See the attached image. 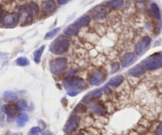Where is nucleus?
I'll use <instances>...</instances> for the list:
<instances>
[{"instance_id": "1", "label": "nucleus", "mask_w": 162, "mask_h": 135, "mask_svg": "<svg viewBox=\"0 0 162 135\" xmlns=\"http://www.w3.org/2000/svg\"><path fill=\"white\" fill-rule=\"evenodd\" d=\"M70 46V40L67 37L60 36L52 42L50 46V51L56 55H63L67 52Z\"/></svg>"}, {"instance_id": "2", "label": "nucleus", "mask_w": 162, "mask_h": 135, "mask_svg": "<svg viewBox=\"0 0 162 135\" xmlns=\"http://www.w3.org/2000/svg\"><path fill=\"white\" fill-rule=\"evenodd\" d=\"M63 87L67 90L68 92L70 91H76L79 92L80 90L85 89L87 88L86 82L83 79L80 78H69L64 80L63 82Z\"/></svg>"}, {"instance_id": "3", "label": "nucleus", "mask_w": 162, "mask_h": 135, "mask_svg": "<svg viewBox=\"0 0 162 135\" xmlns=\"http://www.w3.org/2000/svg\"><path fill=\"white\" fill-rule=\"evenodd\" d=\"M142 66L146 70H153L162 66V55L161 54H153L146 59L142 60Z\"/></svg>"}, {"instance_id": "4", "label": "nucleus", "mask_w": 162, "mask_h": 135, "mask_svg": "<svg viewBox=\"0 0 162 135\" xmlns=\"http://www.w3.org/2000/svg\"><path fill=\"white\" fill-rule=\"evenodd\" d=\"M68 66L67 59L65 57H59L50 62V70L52 74L56 76L62 74Z\"/></svg>"}, {"instance_id": "5", "label": "nucleus", "mask_w": 162, "mask_h": 135, "mask_svg": "<svg viewBox=\"0 0 162 135\" xmlns=\"http://www.w3.org/2000/svg\"><path fill=\"white\" fill-rule=\"evenodd\" d=\"M20 16H21V14L19 12L7 14L2 16V19L0 20V22H1L2 26H3L5 28H14L19 22Z\"/></svg>"}, {"instance_id": "6", "label": "nucleus", "mask_w": 162, "mask_h": 135, "mask_svg": "<svg viewBox=\"0 0 162 135\" xmlns=\"http://www.w3.org/2000/svg\"><path fill=\"white\" fill-rule=\"evenodd\" d=\"M81 118L80 116L78 115H73L70 117V119H68L67 123H66L64 127V130L66 133H72L78 127H79V123H80Z\"/></svg>"}, {"instance_id": "7", "label": "nucleus", "mask_w": 162, "mask_h": 135, "mask_svg": "<svg viewBox=\"0 0 162 135\" xmlns=\"http://www.w3.org/2000/svg\"><path fill=\"white\" fill-rule=\"evenodd\" d=\"M152 41V39L150 37H145L142 40H140L136 46V54L137 56H142L145 52L148 49L150 43Z\"/></svg>"}, {"instance_id": "8", "label": "nucleus", "mask_w": 162, "mask_h": 135, "mask_svg": "<svg viewBox=\"0 0 162 135\" xmlns=\"http://www.w3.org/2000/svg\"><path fill=\"white\" fill-rule=\"evenodd\" d=\"M106 78V74L102 71H96L91 74L89 78V83L92 85H100L103 83Z\"/></svg>"}, {"instance_id": "9", "label": "nucleus", "mask_w": 162, "mask_h": 135, "mask_svg": "<svg viewBox=\"0 0 162 135\" xmlns=\"http://www.w3.org/2000/svg\"><path fill=\"white\" fill-rule=\"evenodd\" d=\"M1 110H2V112H4L7 115L9 121H11V120H13L15 118V116L17 115V113L18 111L16 105H14V104H6V105H3L2 108H1Z\"/></svg>"}, {"instance_id": "10", "label": "nucleus", "mask_w": 162, "mask_h": 135, "mask_svg": "<svg viewBox=\"0 0 162 135\" xmlns=\"http://www.w3.org/2000/svg\"><path fill=\"white\" fill-rule=\"evenodd\" d=\"M42 11L46 15H51L56 11V4L54 0H46L41 4Z\"/></svg>"}, {"instance_id": "11", "label": "nucleus", "mask_w": 162, "mask_h": 135, "mask_svg": "<svg viewBox=\"0 0 162 135\" xmlns=\"http://www.w3.org/2000/svg\"><path fill=\"white\" fill-rule=\"evenodd\" d=\"M108 13V8L103 7V6H97L96 7H94V8L91 11V14H92V17L97 20H100L104 18V17L107 15Z\"/></svg>"}, {"instance_id": "12", "label": "nucleus", "mask_w": 162, "mask_h": 135, "mask_svg": "<svg viewBox=\"0 0 162 135\" xmlns=\"http://www.w3.org/2000/svg\"><path fill=\"white\" fill-rule=\"evenodd\" d=\"M136 61V56L134 52H129V53L125 54L122 58H121V65L123 67H128L131 65H132Z\"/></svg>"}, {"instance_id": "13", "label": "nucleus", "mask_w": 162, "mask_h": 135, "mask_svg": "<svg viewBox=\"0 0 162 135\" xmlns=\"http://www.w3.org/2000/svg\"><path fill=\"white\" fill-rule=\"evenodd\" d=\"M89 109L91 110L92 113L96 115H105L106 114V110L105 107L102 104H100L99 102H91L89 103Z\"/></svg>"}, {"instance_id": "14", "label": "nucleus", "mask_w": 162, "mask_h": 135, "mask_svg": "<svg viewBox=\"0 0 162 135\" xmlns=\"http://www.w3.org/2000/svg\"><path fill=\"white\" fill-rule=\"evenodd\" d=\"M103 93V90L102 89H96L93 90V91H91L89 92V93L86 94L85 97H83L82 99V102L83 103H88L89 101H91L92 100L95 98H97V97H100Z\"/></svg>"}, {"instance_id": "15", "label": "nucleus", "mask_w": 162, "mask_h": 135, "mask_svg": "<svg viewBox=\"0 0 162 135\" xmlns=\"http://www.w3.org/2000/svg\"><path fill=\"white\" fill-rule=\"evenodd\" d=\"M145 69L142 65H137L129 70V74L133 77H140L144 74Z\"/></svg>"}, {"instance_id": "16", "label": "nucleus", "mask_w": 162, "mask_h": 135, "mask_svg": "<svg viewBox=\"0 0 162 135\" xmlns=\"http://www.w3.org/2000/svg\"><path fill=\"white\" fill-rule=\"evenodd\" d=\"M124 5V0H110L107 2L106 7L110 9L122 8Z\"/></svg>"}, {"instance_id": "17", "label": "nucleus", "mask_w": 162, "mask_h": 135, "mask_svg": "<svg viewBox=\"0 0 162 135\" xmlns=\"http://www.w3.org/2000/svg\"><path fill=\"white\" fill-rule=\"evenodd\" d=\"M91 21V18L89 15H84L82 17H81L80 18L74 21V25L79 26V27H84V26H86L89 24Z\"/></svg>"}, {"instance_id": "18", "label": "nucleus", "mask_w": 162, "mask_h": 135, "mask_svg": "<svg viewBox=\"0 0 162 135\" xmlns=\"http://www.w3.org/2000/svg\"><path fill=\"white\" fill-rule=\"evenodd\" d=\"M124 78L122 75H119V76H116L115 78H112V79H110L108 82V83H107V85L111 87H117L124 82Z\"/></svg>"}, {"instance_id": "19", "label": "nucleus", "mask_w": 162, "mask_h": 135, "mask_svg": "<svg viewBox=\"0 0 162 135\" xmlns=\"http://www.w3.org/2000/svg\"><path fill=\"white\" fill-rule=\"evenodd\" d=\"M79 26L74 25L68 26L67 28L65 29L63 33H64V34L66 35V36H69V37H70V36H74V35L77 34V33H79Z\"/></svg>"}, {"instance_id": "20", "label": "nucleus", "mask_w": 162, "mask_h": 135, "mask_svg": "<svg viewBox=\"0 0 162 135\" xmlns=\"http://www.w3.org/2000/svg\"><path fill=\"white\" fill-rule=\"evenodd\" d=\"M18 100V95L11 91H7L3 95V101L5 102H13Z\"/></svg>"}, {"instance_id": "21", "label": "nucleus", "mask_w": 162, "mask_h": 135, "mask_svg": "<svg viewBox=\"0 0 162 135\" xmlns=\"http://www.w3.org/2000/svg\"><path fill=\"white\" fill-rule=\"evenodd\" d=\"M29 115L25 113H22V114L19 115L17 118V124L18 127H24L25 125L26 124L27 122L29 121Z\"/></svg>"}, {"instance_id": "22", "label": "nucleus", "mask_w": 162, "mask_h": 135, "mask_svg": "<svg viewBox=\"0 0 162 135\" xmlns=\"http://www.w3.org/2000/svg\"><path fill=\"white\" fill-rule=\"evenodd\" d=\"M150 12L151 14L154 17H156L157 19H160V9H159L158 6L156 3H152L150 5Z\"/></svg>"}, {"instance_id": "23", "label": "nucleus", "mask_w": 162, "mask_h": 135, "mask_svg": "<svg viewBox=\"0 0 162 135\" xmlns=\"http://www.w3.org/2000/svg\"><path fill=\"white\" fill-rule=\"evenodd\" d=\"M44 48H45V46L43 45L40 48H38L37 50H36L34 52V62L36 63H40V59H41V56L43 52H44Z\"/></svg>"}, {"instance_id": "24", "label": "nucleus", "mask_w": 162, "mask_h": 135, "mask_svg": "<svg viewBox=\"0 0 162 135\" xmlns=\"http://www.w3.org/2000/svg\"><path fill=\"white\" fill-rule=\"evenodd\" d=\"M16 107L18 108V111H22L25 109H26V107H28V103L25 100H19L16 103Z\"/></svg>"}, {"instance_id": "25", "label": "nucleus", "mask_w": 162, "mask_h": 135, "mask_svg": "<svg viewBox=\"0 0 162 135\" xmlns=\"http://www.w3.org/2000/svg\"><path fill=\"white\" fill-rule=\"evenodd\" d=\"M16 63L20 66H26L29 65V61L25 57H19L16 60Z\"/></svg>"}, {"instance_id": "26", "label": "nucleus", "mask_w": 162, "mask_h": 135, "mask_svg": "<svg viewBox=\"0 0 162 135\" xmlns=\"http://www.w3.org/2000/svg\"><path fill=\"white\" fill-rule=\"evenodd\" d=\"M59 31H60V29L59 28H56V29H52V30H51L50 32H48V33H46L45 37H44V39H45V40H50V39L53 38L55 36L57 35V33H59Z\"/></svg>"}, {"instance_id": "27", "label": "nucleus", "mask_w": 162, "mask_h": 135, "mask_svg": "<svg viewBox=\"0 0 162 135\" xmlns=\"http://www.w3.org/2000/svg\"><path fill=\"white\" fill-rule=\"evenodd\" d=\"M86 111V107L83 104H79L76 106V107L74 108V112H79V113H83Z\"/></svg>"}, {"instance_id": "28", "label": "nucleus", "mask_w": 162, "mask_h": 135, "mask_svg": "<svg viewBox=\"0 0 162 135\" xmlns=\"http://www.w3.org/2000/svg\"><path fill=\"white\" fill-rule=\"evenodd\" d=\"M41 133V129L38 127H33L31 130L29 131L28 135H39Z\"/></svg>"}, {"instance_id": "29", "label": "nucleus", "mask_w": 162, "mask_h": 135, "mask_svg": "<svg viewBox=\"0 0 162 135\" xmlns=\"http://www.w3.org/2000/svg\"><path fill=\"white\" fill-rule=\"evenodd\" d=\"M119 68H120V65H119V63H118V62H115V63H113V64L112 65V73H115V72H117V71L119 70Z\"/></svg>"}, {"instance_id": "30", "label": "nucleus", "mask_w": 162, "mask_h": 135, "mask_svg": "<svg viewBox=\"0 0 162 135\" xmlns=\"http://www.w3.org/2000/svg\"><path fill=\"white\" fill-rule=\"evenodd\" d=\"M156 133H157V135H162V123L157 127Z\"/></svg>"}, {"instance_id": "31", "label": "nucleus", "mask_w": 162, "mask_h": 135, "mask_svg": "<svg viewBox=\"0 0 162 135\" xmlns=\"http://www.w3.org/2000/svg\"><path fill=\"white\" fill-rule=\"evenodd\" d=\"M70 0H57V2L59 5H64V4L67 3Z\"/></svg>"}, {"instance_id": "32", "label": "nucleus", "mask_w": 162, "mask_h": 135, "mask_svg": "<svg viewBox=\"0 0 162 135\" xmlns=\"http://www.w3.org/2000/svg\"><path fill=\"white\" fill-rule=\"evenodd\" d=\"M79 92H76V91H70L68 92V95L70 96V97H74V96L78 95Z\"/></svg>"}, {"instance_id": "33", "label": "nucleus", "mask_w": 162, "mask_h": 135, "mask_svg": "<svg viewBox=\"0 0 162 135\" xmlns=\"http://www.w3.org/2000/svg\"><path fill=\"white\" fill-rule=\"evenodd\" d=\"M6 135H22V133H13V132L8 131L7 133H6Z\"/></svg>"}, {"instance_id": "34", "label": "nucleus", "mask_w": 162, "mask_h": 135, "mask_svg": "<svg viewBox=\"0 0 162 135\" xmlns=\"http://www.w3.org/2000/svg\"><path fill=\"white\" fill-rule=\"evenodd\" d=\"M2 13H3V10H2V5H1V3H0V20L2 19Z\"/></svg>"}, {"instance_id": "35", "label": "nucleus", "mask_w": 162, "mask_h": 135, "mask_svg": "<svg viewBox=\"0 0 162 135\" xmlns=\"http://www.w3.org/2000/svg\"><path fill=\"white\" fill-rule=\"evenodd\" d=\"M72 135H86L84 133H82V132H79V133H76V134H72Z\"/></svg>"}, {"instance_id": "36", "label": "nucleus", "mask_w": 162, "mask_h": 135, "mask_svg": "<svg viewBox=\"0 0 162 135\" xmlns=\"http://www.w3.org/2000/svg\"><path fill=\"white\" fill-rule=\"evenodd\" d=\"M44 135H52V133H51L50 132H47V133H46Z\"/></svg>"}]
</instances>
